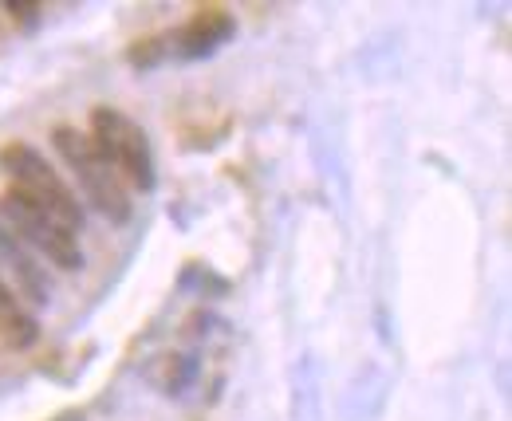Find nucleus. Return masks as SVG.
Instances as JSON below:
<instances>
[{"label": "nucleus", "mask_w": 512, "mask_h": 421, "mask_svg": "<svg viewBox=\"0 0 512 421\" xmlns=\"http://www.w3.org/2000/svg\"><path fill=\"white\" fill-rule=\"evenodd\" d=\"M0 339L8 351H28L40 343V319L32 307H24L20 296L0 276Z\"/></svg>", "instance_id": "nucleus-7"}, {"label": "nucleus", "mask_w": 512, "mask_h": 421, "mask_svg": "<svg viewBox=\"0 0 512 421\" xmlns=\"http://www.w3.org/2000/svg\"><path fill=\"white\" fill-rule=\"evenodd\" d=\"M4 8H8V12H12V20H20L24 28H36V24H40V12H44L40 4H28V0H8Z\"/></svg>", "instance_id": "nucleus-8"}, {"label": "nucleus", "mask_w": 512, "mask_h": 421, "mask_svg": "<svg viewBox=\"0 0 512 421\" xmlns=\"http://www.w3.org/2000/svg\"><path fill=\"white\" fill-rule=\"evenodd\" d=\"M91 142L103 150V158L115 166V174L123 178L134 193H154L158 189V158L150 146V134L130 119L119 107H91L87 119Z\"/></svg>", "instance_id": "nucleus-4"}, {"label": "nucleus", "mask_w": 512, "mask_h": 421, "mask_svg": "<svg viewBox=\"0 0 512 421\" xmlns=\"http://www.w3.org/2000/svg\"><path fill=\"white\" fill-rule=\"evenodd\" d=\"M52 146H56V154L64 158V166L71 170V178L79 185L83 201H87L103 221H111L115 229L130 225V217H134L130 189L123 185V178L115 174V166L103 158V150L91 142V134L79 130V126H56V130H52Z\"/></svg>", "instance_id": "nucleus-2"}, {"label": "nucleus", "mask_w": 512, "mask_h": 421, "mask_svg": "<svg viewBox=\"0 0 512 421\" xmlns=\"http://www.w3.org/2000/svg\"><path fill=\"white\" fill-rule=\"evenodd\" d=\"M233 36H237V16L221 4H209V8H197L186 24H178L170 32H154L146 40H134L127 48V63L138 71H154V67H166V63L209 60Z\"/></svg>", "instance_id": "nucleus-1"}, {"label": "nucleus", "mask_w": 512, "mask_h": 421, "mask_svg": "<svg viewBox=\"0 0 512 421\" xmlns=\"http://www.w3.org/2000/svg\"><path fill=\"white\" fill-rule=\"evenodd\" d=\"M0 264H4V272H8V280H4V284L20 296L24 307H32V311L52 307L56 288H52V276H48L44 260H40L28 244L20 241L4 221H0Z\"/></svg>", "instance_id": "nucleus-6"}, {"label": "nucleus", "mask_w": 512, "mask_h": 421, "mask_svg": "<svg viewBox=\"0 0 512 421\" xmlns=\"http://www.w3.org/2000/svg\"><path fill=\"white\" fill-rule=\"evenodd\" d=\"M0 221L28 244L44 264L60 268V272H79L87 264L83 256V244H79V233L67 229L64 221H56L52 213H44L40 205L24 201L20 193L4 189L0 193Z\"/></svg>", "instance_id": "nucleus-5"}, {"label": "nucleus", "mask_w": 512, "mask_h": 421, "mask_svg": "<svg viewBox=\"0 0 512 421\" xmlns=\"http://www.w3.org/2000/svg\"><path fill=\"white\" fill-rule=\"evenodd\" d=\"M0 170L8 178V189L20 193L24 201L40 205L44 213H52L56 221H64L67 229L83 233L87 225V213L79 205V193L64 181V174L24 138H12L0 146Z\"/></svg>", "instance_id": "nucleus-3"}]
</instances>
